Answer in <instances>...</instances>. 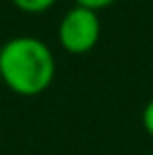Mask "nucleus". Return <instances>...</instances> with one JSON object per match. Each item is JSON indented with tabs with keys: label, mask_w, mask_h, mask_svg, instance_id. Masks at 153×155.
Masks as SVG:
<instances>
[{
	"label": "nucleus",
	"mask_w": 153,
	"mask_h": 155,
	"mask_svg": "<svg viewBox=\"0 0 153 155\" xmlns=\"http://www.w3.org/2000/svg\"><path fill=\"white\" fill-rule=\"evenodd\" d=\"M57 76V59L51 46L36 36H15L0 46V80L19 97L46 92Z\"/></svg>",
	"instance_id": "1"
},
{
	"label": "nucleus",
	"mask_w": 153,
	"mask_h": 155,
	"mask_svg": "<svg viewBox=\"0 0 153 155\" xmlns=\"http://www.w3.org/2000/svg\"><path fill=\"white\" fill-rule=\"evenodd\" d=\"M57 40L63 51L74 57H82V54L90 52L101 40L99 13L84 8V6L69 8L59 21Z\"/></svg>",
	"instance_id": "2"
},
{
	"label": "nucleus",
	"mask_w": 153,
	"mask_h": 155,
	"mask_svg": "<svg viewBox=\"0 0 153 155\" xmlns=\"http://www.w3.org/2000/svg\"><path fill=\"white\" fill-rule=\"evenodd\" d=\"M15 8H19L21 13L27 15H40L46 13L48 8H52L57 4V0H11Z\"/></svg>",
	"instance_id": "3"
},
{
	"label": "nucleus",
	"mask_w": 153,
	"mask_h": 155,
	"mask_svg": "<svg viewBox=\"0 0 153 155\" xmlns=\"http://www.w3.org/2000/svg\"><path fill=\"white\" fill-rule=\"evenodd\" d=\"M141 124H143V130L147 132V136L153 140V99H151V101H147V105L143 107Z\"/></svg>",
	"instance_id": "4"
},
{
	"label": "nucleus",
	"mask_w": 153,
	"mask_h": 155,
	"mask_svg": "<svg viewBox=\"0 0 153 155\" xmlns=\"http://www.w3.org/2000/svg\"><path fill=\"white\" fill-rule=\"evenodd\" d=\"M76 2V6H84V8H90V11H103V8H107V6H111V4H115L118 0H74Z\"/></svg>",
	"instance_id": "5"
},
{
	"label": "nucleus",
	"mask_w": 153,
	"mask_h": 155,
	"mask_svg": "<svg viewBox=\"0 0 153 155\" xmlns=\"http://www.w3.org/2000/svg\"><path fill=\"white\" fill-rule=\"evenodd\" d=\"M147 155H153V153H147Z\"/></svg>",
	"instance_id": "6"
}]
</instances>
